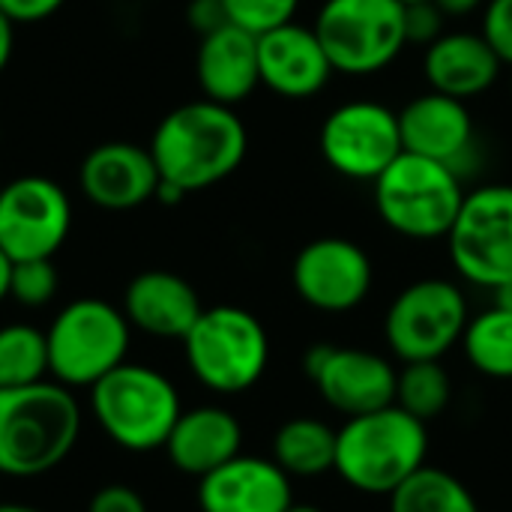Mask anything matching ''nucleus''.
Wrapping results in <instances>:
<instances>
[{
  "instance_id": "1",
  "label": "nucleus",
  "mask_w": 512,
  "mask_h": 512,
  "mask_svg": "<svg viewBox=\"0 0 512 512\" xmlns=\"http://www.w3.org/2000/svg\"><path fill=\"white\" fill-rule=\"evenodd\" d=\"M249 147L243 120L231 105L213 99L186 102L162 117L153 132L150 153L159 177L186 195L231 177Z\"/></svg>"
},
{
  "instance_id": "2",
  "label": "nucleus",
  "mask_w": 512,
  "mask_h": 512,
  "mask_svg": "<svg viewBox=\"0 0 512 512\" xmlns=\"http://www.w3.org/2000/svg\"><path fill=\"white\" fill-rule=\"evenodd\" d=\"M81 408L69 387L36 381L0 390V474L30 480L54 471L78 444Z\"/></svg>"
},
{
  "instance_id": "3",
  "label": "nucleus",
  "mask_w": 512,
  "mask_h": 512,
  "mask_svg": "<svg viewBox=\"0 0 512 512\" xmlns=\"http://www.w3.org/2000/svg\"><path fill=\"white\" fill-rule=\"evenodd\" d=\"M429 429L399 405L348 417L336 432V474L363 495H393L426 465Z\"/></svg>"
},
{
  "instance_id": "4",
  "label": "nucleus",
  "mask_w": 512,
  "mask_h": 512,
  "mask_svg": "<svg viewBox=\"0 0 512 512\" xmlns=\"http://www.w3.org/2000/svg\"><path fill=\"white\" fill-rule=\"evenodd\" d=\"M90 390L96 423L129 453L162 450L183 414L177 387L150 366L120 363Z\"/></svg>"
},
{
  "instance_id": "5",
  "label": "nucleus",
  "mask_w": 512,
  "mask_h": 512,
  "mask_svg": "<svg viewBox=\"0 0 512 512\" xmlns=\"http://www.w3.org/2000/svg\"><path fill=\"white\" fill-rule=\"evenodd\" d=\"M465 201L462 177L453 165L402 150L375 180L381 222L408 240L447 237Z\"/></svg>"
},
{
  "instance_id": "6",
  "label": "nucleus",
  "mask_w": 512,
  "mask_h": 512,
  "mask_svg": "<svg viewBox=\"0 0 512 512\" xmlns=\"http://www.w3.org/2000/svg\"><path fill=\"white\" fill-rule=\"evenodd\" d=\"M192 375L213 393L252 390L270 363V336L264 324L240 306H213L183 339Z\"/></svg>"
},
{
  "instance_id": "7",
  "label": "nucleus",
  "mask_w": 512,
  "mask_h": 512,
  "mask_svg": "<svg viewBox=\"0 0 512 512\" xmlns=\"http://www.w3.org/2000/svg\"><path fill=\"white\" fill-rule=\"evenodd\" d=\"M129 327L126 315L105 300H72L57 312L45 333L48 375L69 390L93 387L111 369L126 363Z\"/></svg>"
},
{
  "instance_id": "8",
  "label": "nucleus",
  "mask_w": 512,
  "mask_h": 512,
  "mask_svg": "<svg viewBox=\"0 0 512 512\" xmlns=\"http://www.w3.org/2000/svg\"><path fill=\"white\" fill-rule=\"evenodd\" d=\"M315 33L336 72L375 75L387 69L408 45L405 3L402 0H327L318 9Z\"/></svg>"
},
{
  "instance_id": "9",
  "label": "nucleus",
  "mask_w": 512,
  "mask_h": 512,
  "mask_svg": "<svg viewBox=\"0 0 512 512\" xmlns=\"http://www.w3.org/2000/svg\"><path fill=\"white\" fill-rule=\"evenodd\" d=\"M468 321V300L456 282L420 279L390 303L384 339L402 363L441 360L462 342Z\"/></svg>"
},
{
  "instance_id": "10",
  "label": "nucleus",
  "mask_w": 512,
  "mask_h": 512,
  "mask_svg": "<svg viewBox=\"0 0 512 512\" xmlns=\"http://www.w3.org/2000/svg\"><path fill=\"white\" fill-rule=\"evenodd\" d=\"M456 273L480 288L512 282V186L495 183L465 195L447 234Z\"/></svg>"
},
{
  "instance_id": "11",
  "label": "nucleus",
  "mask_w": 512,
  "mask_h": 512,
  "mask_svg": "<svg viewBox=\"0 0 512 512\" xmlns=\"http://www.w3.org/2000/svg\"><path fill=\"white\" fill-rule=\"evenodd\" d=\"M324 162L348 180H378L405 150L399 114L381 102H345L327 114L321 135Z\"/></svg>"
},
{
  "instance_id": "12",
  "label": "nucleus",
  "mask_w": 512,
  "mask_h": 512,
  "mask_svg": "<svg viewBox=\"0 0 512 512\" xmlns=\"http://www.w3.org/2000/svg\"><path fill=\"white\" fill-rule=\"evenodd\" d=\"M72 228L69 195L48 177H18L0 192V249L12 261L51 258Z\"/></svg>"
},
{
  "instance_id": "13",
  "label": "nucleus",
  "mask_w": 512,
  "mask_h": 512,
  "mask_svg": "<svg viewBox=\"0 0 512 512\" xmlns=\"http://www.w3.org/2000/svg\"><path fill=\"white\" fill-rule=\"evenodd\" d=\"M291 282L306 306L327 315H342L369 297L375 267L366 249L354 240L318 237L297 252Z\"/></svg>"
},
{
  "instance_id": "14",
  "label": "nucleus",
  "mask_w": 512,
  "mask_h": 512,
  "mask_svg": "<svg viewBox=\"0 0 512 512\" xmlns=\"http://www.w3.org/2000/svg\"><path fill=\"white\" fill-rule=\"evenodd\" d=\"M309 381L321 399L342 417H360L387 405H396L399 372L381 354L363 348L312 345L303 357Z\"/></svg>"
},
{
  "instance_id": "15",
  "label": "nucleus",
  "mask_w": 512,
  "mask_h": 512,
  "mask_svg": "<svg viewBox=\"0 0 512 512\" xmlns=\"http://www.w3.org/2000/svg\"><path fill=\"white\" fill-rule=\"evenodd\" d=\"M261 84L282 99H312L336 72L315 27L282 24L258 36Z\"/></svg>"
},
{
  "instance_id": "16",
  "label": "nucleus",
  "mask_w": 512,
  "mask_h": 512,
  "mask_svg": "<svg viewBox=\"0 0 512 512\" xmlns=\"http://www.w3.org/2000/svg\"><path fill=\"white\" fill-rule=\"evenodd\" d=\"M159 168L150 147L129 141H105L93 147L78 171V183L87 201L102 210H132L156 198Z\"/></svg>"
},
{
  "instance_id": "17",
  "label": "nucleus",
  "mask_w": 512,
  "mask_h": 512,
  "mask_svg": "<svg viewBox=\"0 0 512 512\" xmlns=\"http://www.w3.org/2000/svg\"><path fill=\"white\" fill-rule=\"evenodd\" d=\"M201 512H288L294 507L291 477L261 456H234L198 480Z\"/></svg>"
},
{
  "instance_id": "18",
  "label": "nucleus",
  "mask_w": 512,
  "mask_h": 512,
  "mask_svg": "<svg viewBox=\"0 0 512 512\" xmlns=\"http://www.w3.org/2000/svg\"><path fill=\"white\" fill-rule=\"evenodd\" d=\"M399 132L408 153L447 162L456 171L474 147V120L468 105L438 90L417 96L399 111Z\"/></svg>"
},
{
  "instance_id": "19",
  "label": "nucleus",
  "mask_w": 512,
  "mask_h": 512,
  "mask_svg": "<svg viewBox=\"0 0 512 512\" xmlns=\"http://www.w3.org/2000/svg\"><path fill=\"white\" fill-rule=\"evenodd\" d=\"M204 306L198 291L177 273L147 270L138 273L123 297V315L132 327L156 339H186Z\"/></svg>"
},
{
  "instance_id": "20",
  "label": "nucleus",
  "mask_w": 512,
  "mask_h": 512,
  "mask_svg": "<svg viewBox=\"0 0 512 512\" xmlns=\"http://www.w3.org/2000/svg\"><path fill=\"white\" fill-rule=\"evenodd\" d=\"M240 447V420L219 405H201L180 414L162 450L180 474L201 480L234 456H240Z\"/></svg>"
},
{
  "instance_id": "21",
  "label": "nucleus",
  "mask_w": 512,
  "mask_h": 512,
  "mask_svg": "<svg viewBox=\"0 0 512 512\" xmlns=\"http://www.w3.org/2000/svg\"><path fill=\"white\" fill-rule=\"evenodd\" d=\"M198 84L207 99L219 105H237L255 93L261 84L258 72V36L237 27L225 24L207 36H201L198 48Z\"/></svg>"
},
{
  "instance_id": "22",
  "label": "nucleus",
  "mask_w": 512,
  "mask_h": 512,
  "mask_svg": "<svg viewBox=\"0 0 512 512\" xmlns=\"http://www.w3.org/2000/svg\"><path fill=\"white\" fill-rule=\"evenodd\" d=\"M501 66V57L483 33H441L423 60L432 90L462 102L486 93L498 81Z\"/></svg>"
},
{
  "instance_id": "23",
  "label": "nucleus",
  "mask_w": 512,
  "mask_h": 512,
  "mask_svg": "<svg viewBox=\"0 0 512 512\" xmlns=\"http://www.w3.org/2000/svg\"><path fill=\"white\" fill-rule=\"evenodd\" d=\"M273 462L291 480L324 477L336 468V432L315 417H294L273 438Z\"/></svg>"
},
{
  "instance_id": "24",
  "label": "nucleus",
  "mask_w": 512,
  "mask_h": 512,
  "mask_svg": "<svg viewBox=\"0 0 512 512\" xmlns=\"http://www.w3.org/2000/svg\"><path fill=\"white\" fill-rule=\"evenodd\" d=\"M390 512H480V507L456 474L423 465L390 495Z\"/></svg>"
},
{
  "instance_id": "25",
  "label": "nucleus",
  "mask_w": 512,
  "mask_h": 512,
  "mask_svg": "<svg viewBox=\"0 0 512 512\" xmlns=\"http://www.w3.org/2000/svg\"><path fill=\"white\" fill-rule=\"evenodd\" d=\"M468 363L495 381H512V309L492 306L468 321L465 336Z\"/></svg>"
},
{
  "instance_id": "26",
  "label": "nucleus",
  "mask_w": 512,
  "mask_h": 512,
  "mask_svg": "<svg viewBox=\"0 0 512 512\" xmlns=\"http://www.w3.org/2000/svg\"><path fill=\"white\" fill-rule=\"evenodd\" d=\"M453 381L441 360H417L405 363L396 378V405L411 417L429 423L450 408Z\"/></svg>"
},
{
  "instance_id": "27",
  "label": "nucleus",
  "mask_w": 512,
  "mask_h": 512,
  "mask_svg": "<svg viewBox=\"0 0 512 512\" xmlns=\"http://www.w3.org/2000/svg\"><path fill=\"white\" fill-rule=\"evenodd\" d=\"M48 375L45 333L30 324L0 327V390L27 387Z\"/></svg>"
},
{
  "instance_id": "28",
  "label": "nucleus",
  "mask_w": 512,
  "mask_h": 512,
  "mask_svg": "<svg viewBox=\"0 0 512 512\" xmlns=\"http://www.w3.org/2000/svg\"><path fill=\"white\" fill-rule=\"evenodd\" d=\"M57 294V270L51 258H30V261H12L9 276V297L27 309H39L51 303Z\"/></svg>"
},
{
  "instance_id": "29",
  "label": "nucleus",
  "mask_w": 512,
  "mask_h": 512,
  "mask_svg": "<svg viewBox=\"0 0 512 512\" xmlns=\"http://www.w3.org/2000/svg\"><path fill=\"white\" fill-rule=\"evenodd\" d=\"M222 3H225L231 24L261 36L273 27L294 21L300 0H222Z\"/></svg>"
},
{
  "instance_id": "30",
  "label": "nucleus",
  "mask_w": 512,
  "mask_h": 512,
  "mask_svg": "<svg viewBox=\"0 0 512 512\" xmlns=\"http://www.w3.org/2000/svg\"><path fill=\"white\" fill-rule=\"evenodd\" d=\"M483 36L501 63L512 66V0H489L483 15Z\"/></svg>"
},
{
  "instance_id": "31",
  "label": "nucleus",
  "mask_w": 512,
  "mask_h": 512,
  "mask_svg": "<svg viewBox=\"0 0 512 512\" xmlns=\"http://www.w3.org/2000/svg\"><path fill=\"white\" fill-rule=\"evenodd\" d=\"M441 21H444V12L432 0L405 6V36H408V42H420V45L429 48L441 36Z\"/></svg>"
},
{
  "instance_id": "32",
  "label": "nucleus",
  "mask_w": 512,
  "mask_h": 512,
  "mask_svg": "<svg viewBox=\"0 0 512 512\" xmlns=\"http://www.w3.org/2000/svg\"><path fill=\"white\" fill-rule=\"evenodd\" d=\"M87 512H147V504H144V498L132 486L111 483V486H102L90 498Z\"/></svg>"
},
{
  "instance_id": "33",
  "label": "nucleus",
  "mask_w": 512,
  "mask_h": 512,
  "mask_svg": "<svg viewBox=\"0 0 512 512\" xmlns=\"http://www.w3.org/2000/svg\"><path fill=\"white\" fill-rule=\"evenodd\" d=\"M186 18H189L192 30L201 33V36H207V33H213V30L231 24L222 0H192L189 9H186Z\"/></svg>"
},
{
  "instance_id": "34",
  "label": "nucleus",
  "mask_w": 512,
  "mask_h": 512,
  "mask_svg": "<svg viewBox=\"0 0 512 512\" xmlns=\"http://www.w3.org/2000/svg\"><path fill=\"white\" fill-rule=\"evenodd\" d=\"M66 0H0V12H6L15 24H33L54 15Z\"/></svg>"
},
{
  "instance_id": "35",
  "label": "nucleus",
  "mask_w": 512,
  "mask_h": 512,
  "mask_svg": "<svg viewBox=\"0 0 512 512\" xmlns=\"http://www.w3.org/2000/svg\"><path fill=\"white\" fill-rule=\"evenodd\" d=\"M12 45H15V21L6 12H0V72L12 57Z\"/></svg>"
},
{
  "instance_id": "36",
  "label": "nucleus",
  "mask_w": 512,
  "mask_h": 512,
  "mask_svg": "<svg viewBox=\"0 0 512 512\" xmlns=\"http://www.w3.org/2000/svg\"><path fill=\"white\" fill-rule=\"evenodd\" d=\"M444 15H468L474 12L483 0H432Z\"/></svg>"
},
{
  "instance_id": "37",
  "label": "nucleus",
  "mask_w": 512,
  "mask_h": 512,
  "mask_svg": "<svg viewBox=\"0 0 512 512\" xmlns=\"http://www.w3.org/2000/svg\"><path fill=\"white\" fill-rule=\"evenodd\" d=\"M186 198V192L180 189V186H174V183H168V180H159V189H156V201H162V204H180Z\"/></svg>"
},
{
  "instance_id": "38",
  "label": "nucleus",
  "mask_w": 512,
  "mask_h": 512,
  "mask_svg": "<svg viewBox=\"0 0 512 512\" xmlns=\"http://www.w3.org/2000/svg\"><path fill=\"white\" fill-rule=\"evenodd\" d=\"M9 276H12V258L0 249V300L9 297Z\"/></svg>"
},
{
  "instance_id": "39",
  "label": "nucleus",
  "mask_w": 512,
  "mask_h": 512,
  "mask_svg": "<svg viewBox=\"0 0 512 512\" xmlns=\"http://www.w3.org/2000/svg\"><path fill=\"white\" fill-rule=\"evenodd\" d=\"M0 512H42V510L27 507V504H0Z\"/></svg>"
},
{
  "instance_id": "40",
  "label": "nucleus",
  "mask_w": 512,
  "mask_h": 512,
  "mask_svg": "<svg viewBox=\"0 0 512 512\" xmlns=\"http://www.w3.org/2000/svg\"><path fill=\"white\" fill-rule=\"evenodd\" d=\"M288 512H324L321 507H312V504H294Z\"/></svg>"
},
{
  "instance_id": "41",
  "label": "nucleus",
  "mask_w": 512,
  "mask_h": 512,
  "mask_svg": "<svg viewBox=\"0 0 512 512\" xmlns=\"http://www.w3.org/2000/svg\"><path fill=\"white\" fill-rule=\"evenodd\" d=\"M405 6H411V3H423V0H402Z\"/></svg>"
},
{
  "instance_id": "42",
  "label": "nucleus",
  "mask_w": 512,
  "mask_h": 512,
  "mask_svg": "<svg viewBox=\"0 0 512 512\" xmlns=\"http://www.w3.org/2000/svg\"><path fill=\"white\" fill-rule=\"evenodd\" d=\"M0 192H3V183H0Z\"/></svg>"
}]
</instances>
